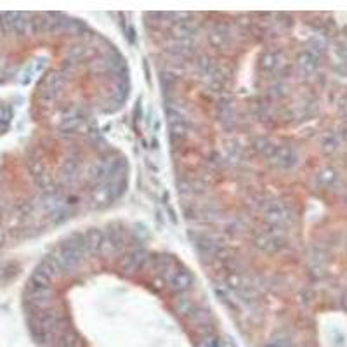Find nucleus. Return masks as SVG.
Returning a JSON list of instances; mask_svg holds the SVG:
<instances>
[{"label":"nucleus","mask_w":347,"mask_h":347,"mask_svg":"<svg viewBox=\"0 0 347 347\" xmlns=\"http://www.w3.org/2000/svg\"><path fill=\"white\" fill-rule=\"evenodd\" d=\"M85 253L87 252L83 250V248H80L78 245L66 242L52 257H54V261L57 262V266H59V269L63 271V273H70V271L77 269L83 264Z\"/></svg>","instance_id":"obj_1"},{"label":"nucleus","mask_w":347,"mask_h":347,"mask_svg":"<svg viewBox=\"0 0 347 347\" xmlns=\"http://www.w3.org/2000/svg\"><path fill=\"white\" fill-rule=\"evenodd\" d=\"M264 217L266 221L269 222L271 226L274 228H285L287 222L292 219V212L288 205L285 202H279V200H271V202H264Z\"/></svg>","instance_id":"obj_2"},{"label":"nucleus","mask_w":347,"mask_h":347,"mask_svg":"<svg viewBox=\"0 0 347 347\" xmlns=\"http://www.w3.org/2000/svg\"><path fill=\"white\" fill-rule=\"evenodd\" d=\"M162 278L167 287L176 293H184L193 287V276H191V273L179 268V264H177L176 268L168 269L167 273H163Z\"/></svg>","instance_id":"obj_3"},{"label":"nucleus","mask_w":347,"mask_h":347,"mask_svg":"<svg viewBox=\"0 0 347 347\" xmlns=\"http://www.w3.org/2000/svg\"><path fill=\"white\" fill-rule=\"evenodd\" d=\"M279 228H274L271 226V229H264L261 231L259 234L255 236V247L261 248L264 252H276L279 248L287 243V240L281 236V233L278 231Z\"/></svg>","instance_id":"obj_4"},{"label":"nucleus","mask_w":347,"mask_h":347,"mask_svg":"<svg viewBox=\"0 0 347 347\" xmlns=\"http://www.w3.org/2000/svg\"><path fill=\"white\" fill-rule=\"evenodd\" d=\"M148 253L139 250V248H134V250H131L128 253L122 257V261H120V268L125 274H136L139 273L146 268V264H148Z\"/></svg>","instance_id":"obj_5"},{"label":"nucleus","mask_w":347,"mask_h":347,"mask_svg":"<svg viewBox=\"0 0 347 347\" xmlns=\"http://www.w3.org/2000/svg\"><path fill=\"white\" fill-rule=\"evenodd\" d=\"M268 162L276 168H290L297 163V153L293 151V148H290V146L287 144L285 146L276 144V148L271 153Z\"/></svg>","instance_id":"obj_6"},{"label":"nucleus","mask_w":347,"mask_h":347,"mask_svg":"<svg viewBox=\"0 0 347 347\" xmlns=\"http://www.w3.org/2000/svg\"><path fill=\"white\" fill-rule=\"evenodd\" d=\"M83 236V248H85V252H99L103 250V245L106 242V233L97 228H92L85 231V233L82 234Z\"/></svg>","instance_id":"obj_7"},{"label":"nucleus","mask_w":347,"mask_h":347,"mask_svg":"<svg viewBox=\"0 0 347 347\" xmlns=\"http://www.w3.org/2000/svg\"><path fill=\"white\" fill-rule=\"evenodd\" d=\"M168 123H170V136L174 139H184L188 134V122L181 113L170 110L168 111Z\"/></svg>","instance_id":"obj_8"},{"label":"nucleus","mask_w":347,"mask_h":347,"mask_svg":"<svg viewBox=\"0 0 347 347\" xmlns=\"http://www.w3.org/2000/svg\"><path fill=\"white\" fill-rule=\"evenodd\" d=\"M33 32V19L25 12H12V33L21 37Z\"/></svg>","instance_id":"obj_9"},{"label":"nucleus","mask_w":347,"mask_h":347,"mask_svg":"<svg viewBox=\"0 0 347 347\" xmlns=\"http://www.w3.org/2000/svg\"><path fill=\"white\" fill-rule=\"evenodd\" d=\"M194 308H197V304H194L193 300H189L188 297H179V299H176V302H174V309H176V313L184 316L186 319L189 318V314L193 313Z\"/></svg>","instance_id":"obj_10"},{"label":"nucleus","mask_w":347,"mask_h":347,"mask_svg":"<svg viewBox=\"0 0 347 347\" xmlns=\"http://www.w3.org/2000/svg\"><path fill=\"white\" fill-rule=\"evenodd\" d=\"M297 64H299V68L300 70H304L306 73H311V71H313L316 66V57L311 54L309 51H306V52H302V54L297 57Z\"/></svg>","instance_id":"obj_11"},{"label":"nucleus","mask_w":347,"mask_h":347,"mask_svg":"<svg viewBox=\"0 0 347 347\" xmlns=\"http://www.w3.org/2000/svg\"><path fill=\"white\" fill-rule=\"evenodd\" d=\"M261 66L264 71H274L279 68V56L276 52H268V54L262 56V61H261Z\"/></svg>","instance_id":"obj_12"},{"label":"nucleus","mask_w":347,"mask_h":347,"mask_svg":"<svg viewBox=\"0 0 347 347\" xmlns=\"http://www.w3.org/2000/svg\"><path fill=\"white\" fill-rule=\"evenodd\" d=\"M197 347H221V340L217 335H213L212 332L202 333L197 342Z\"/></svg>","instance_id":"obj_13"},{"label":"nucleus","mask_w":347,"mask_h":347,"mask_svg":"<svg viewBox=\"0 0 347 347\" xmlns=\"http://www.w3.org/2000/svg\"><path fill=\"white\" fill-rule=\"evenodd\" d=\"M51 283H52L51 278H47L46 274H42L38 269H35L33 274H32V278H30L28 285H32V287H46V288H49V287H51Z\"/></svg>","instance_id":"obj_14"},{"label":"nucleus","mask_w":347,"mask_h":347,"mask_svg":"<svg viewBox=\"0 0 347 347\" xmlns=\"http://www.w3.org/2000/svg\"><path fill=\"white\" fill-rule=\"evenodd\" d=\"M266 347H295V345H293V342H292L290 337L278 333V335L271 337V340L268 342V345H266Z\"/></svg>","instance_id":"obj_15"},{"label":"nucleus","mask_w":347,"mask_h":347,"mask_svg":"<svg viewBox=\"0 0 347 347\" xmlns=\"http://www.w3.org/2000/svg\"><path fill=\"white\" fill-rule=\"evenodd\" d=\"M12 118V111L7 106H0V127H7Z\"/></svg>","instance_id":"obj_16"},{"label":"nucleus","mask_w":347,"mask_h":347,"mask_svg":"<svg viewBox=\"0 0 347 347\" xmlns=\"http://www.w3.org/2000/svg\"><path fill=\"white\" fill-rule=\"evenodd\" d=\"M4 240H6V236H4V231H2V229H0V245H2V243H4Z\"/></svg>","instance_id":"obj_17"}]
</instances>
